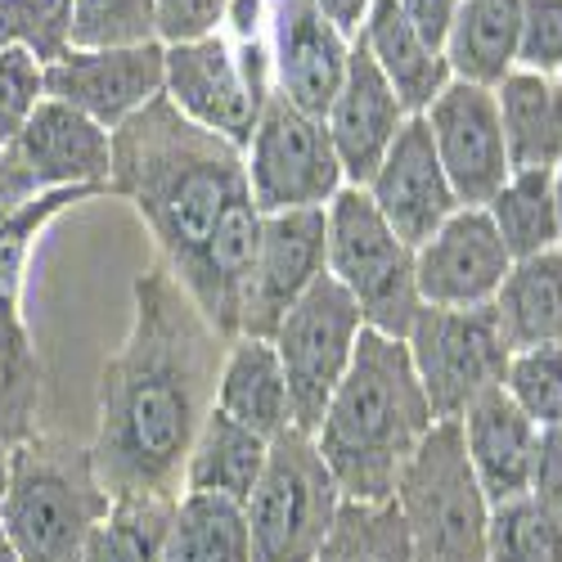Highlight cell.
Returning <instances> with one entry per match:
<instances>
[{
	"mask_svg": "<svg viewBox=\"0 0 562 562\" xmlns=\"http://www.w3.org/2000/svg\"><path fill=\"white\" fill-rule=\"evenodd\" d=\"M167 562H252L244 504L225 495L180 491L167 531Z\"/></svg>",
	"mask_w": 562,
	"mask_h": 562,
	"instance_id": "83f0119b",
	"label": "cell"
},
{
	"mask_svg": "<svg viewBox=\"0 0 562 562\" xmlns=\"http://www.w3.org/2000/svg\"><path fill=\"white\" fill-rule=\"evenodd\" d=\"M221 338L167 266L135 279V315L100 379L90 459L109 495H180L184 459L216 405Z\"/></svg>",
	"mask_w": 562,
	"mask_h": 562,
	"instance_id": "6da1fadb",
	"label": "cell"
},
{
	"mask_svg": "<svg viewBox=\"0 0 562 562\" xmlns=\"http://www.w3.org/2000/svg\"><path fill=\"white\" fill-rule=\"evenodd\" d=\"M513 171H553L562 158V77L513 68L495 86Z\"/></svg>",
	"mask_w": 562,
	"mask_h": 562,
	"instance_id": "cb8c5ba5",
	"label": "cell"
},
{
	"mask_svg": "<svg viewBox=\"0 0 562 562\" xmlns=\"http://www.w3.org/2000/svg\"><path fill=\"white\" fill-rule=\"evenodd\" d=\"M392 504L414 562H491V499L477 486L454 418H437L409 454Z\"/></svg>",
	"mask_w": 562,
	"mask_h": 562,
	"instance_id": "8992f818",
	"label": "cell"
},
{
	"mask_svg": "<svg viewBox=\"0 0 562 562\" xmlns=\"http://www.w3.org/2000/svg\"><path fill=\"white\" fill-rule=\"evenodd\" d=\"M351 41L356 36L334 27L311 0H274L270 32H266L274 95L324 122V113H329L338 86L347 77Z\"/></svg>",
	"mask_w": 562,
	"mask_h": 562,
	"instance_id": "e0dca14e",
	"label": "cell"
},
{
	"mask_svg": "<svg viewBox=\"0 0 562 562\" xmlns=\"http://www.w3.org/2000/svg\"><path fill=\"white\" fill-rule=\"evenodd\" d=\"M342 508V491L315 437L289 428L270 441L266 468L244 499L252 562H315Z\"/></svg>",
	"mask_w": 562,
	"mask_h": 562,
	"instance_id": "ba28073f",
	"label": "cell"
},
{
	"mask_svg": "<svg viewBox=\"0 0 562 562\" xmlns=\"http://www.w3.org/2000/svg\"><path fill=\"white\" fill-rule=\"evenodd\" d=\"M109 194L139 212L180 289L199 279L221 225L252 203L244 149L180 117L167 95L113 131Z\"/></svg>",
	"mask_w": 562,
	"mask_h": 562,
	"instance_id": "7a4b0ae2",
	"label": "cell"
},
{
	"mask_svg": "<svg viewBox=\"0 0 562 562\" xmlns=\"http://www.w3.org/2000/svg\"><path fill=\"white\" fill-rule=\"evenodd\" d=\"M364 194L373 199V207L383 212V221L409 248L428 244L432 234L463 207L450 190V176L432 149V135H428L424 117H409L401 126V135L392 139V149L379 162V171L364 180Z\"/></svg>",
	"mask_w": 562,
	"mask_h": 562,
	"instance_id": "ac0fdd59",
	"label": "cell"
},
{
	"mask_svg": "<svg viewBox=\"0 0 562 562\" xmlns=\"http://www.w3.org/2000/svg\"><path fill=\"white\" fill-rule=\"evenodd\" d=\"M10 158L27 171V180L41 194L50 190H100L109 194V171H113V131L90 122L86 113L41 100L27 126L5 145Z\"/></svg>",
	"mask_w": 562,
	"mask_h": 562,
	"instance_id": "d6986e66",
	"label": "cell"
},
{
	"mask_svg": "<svg viewBox=\"0 0 562 562\" xmlns=\"http://www.w3.org/2000/svg\"><path fill=\"white\" fill-rule=\"evenodd\" d=\"M270 10L274 0H229L225 5V36L229 41H266L270 32Z\"/></svg>",
	"mask_w": 562,
	"mask_h": 562,
	"instance_id": "60d3db41",
	"label": "cell"
},
{
	"mask_svg": "<svg viewBox=\"0 0 562 562\" xmlns=\"http://www.w3.org/2000/svg\"><path fill=\"white\" fill-rule=\"evenodd\" d=\"M513 257L495 234L486 207H459L428 244L414 248V289L424 306L473 311L491 306Z\"/></svg>",
	"mask_w": 562,
	"mask_h": 562,
	"instance_id": "2e32d148",
	"label": "cell"
},
{
	"mask_svg": "<svg viewBox=\"0 0 562 562\" xmlns=\"http://www.w3.org/2000/svg\"><path fill=\"white\" fill-rule=\"evenodd\" d=\"M518 36H522V0H459L441 50L450 77L495 90L518 68Z\"/></svg>",
	"mask_w": 562,
	"mask_h": 562,
	"instance_id": "d4e9b609",
	"label": "cell"
},
{
	"mask_svg": "<svg viewBox=\"0 0 562 562\" xmlns=\"http://www.w3.org/2000/svg\"><path fill=\"white\" fill-rule=\"evenodd\" d=\"M167 50L158 41L126 50H68L45 64V100H59L104 131H117L162 95Z\"/></svg>",
	"mask_w": 562,
	"mask_h": 562,
	"instance_id": "9a60e30c",
	"label": "cell"
},
{
	"mask_svg": "<svg viewBox=\"0 0 562 562\" xmlns=\"http://www.w3.org/2000/svg\"><path fill=\"white\" fill-rule=\"evenodd\" d=\"M0 154H5V145H0Z\"/></svg>",
	"mask_w": 562,
	"mask_h": 562,
	"instance_id": "7dc6e473",
	"label": "cell"
},
{
	"mask_svg": "<svg viewBox=\"0 0 562 562\" xmlns=\"http://www.w3.org/2000/svg\"><path fill=\"white\" fill-rule=\"evenodd\" d=\"M364 334L360 306L342 293V284H334L329 274L315 279V289L274 324L270 347L284 364V383H289V401H293V428L297 432H315L324 409H329L338 383L347 379V369L356 360Z\"/></svg>",
	"mask_w": 562,
	"mask_h": 562,
	"instance_id": "30bf717a",
	"label": "cell"
},
{
	"mask_svg": "<svg viewBox=\"0 0 562 562\" xmlns=\"http://www.w3.org/2000/svg\"><path fill=\"white\" fill-rule=\"evenodd\" d=\"M405 351L437 418H459L473 401L504 387V369L513 356L491 306H418L405 334Z\"/></svg>",
	"mask_w": 562,
	"mask_h": 562,
	"instance_id": "8fae6325",
	"label": "cell"
},
{
	"mask_svg": "<svg viewBox=\"0 0 562 562\" xmlns=\"http://www.w3.org/2000/svg\"><path fill=\"white\" fill-rule=\"evenodd\" d=\"M216 409L266 441L284 437L293 428L284 364H279L270 338H229L221 379H216Z\"/></svg>",
	"mask_w": 562,
	"mask_h": 562,
	"instance_id": "603a6c76",
	"label": "cell"
},
{
	"mask_svg": "<svg viewBox=\"0 0 562 562\" xmlns=\"http://www.w3.org/2000/svg\"><path fill=\"white\" fill-rule=\"evenodd\" d=\"M158 41L154 0H72V50H126Z\"/></svg>",
	"mask_w": 562,
	"mask_h": 562,
	"instance_id": "d6a6232c",
	"label": "cell"
},
{
	"mask_svg": "<svg viewBox=\"0 0 562 562\" xmlns=\"http://www.w3.org/2000/svg\"><path fill=\"white\" fill-rule=\"evenodd\" d=\"M244 171L261 216L329 207L347 184L324 122L279 95H270V104L261 109V122L244 149Z\"/></svg>",
	"mask_w": 562,
	"mask_h": 562,
	"instance_id": "7c38bea8",
	"label": "cell"
},
{
	"mask_svg": "<svg viewBox=\"0 0 562 562\" xmlns=\"http://www.w3.org/2000/svg\"><path fill=\"white\" fill-rule=\"evenodd\" d=\"M396 10L409 19V27L424 36L428 45L446 50V36H450V23H454L459 0H396Z\"/></svg>",
	"mask_w": 562,
	"mask_h": 562,
	"instance_id": "f35d334b",
	"label": "cell"
},
{
	"mask_svg": "<svg viewBox=\"0 0 562 562\" xmlns=\"http://www.w3.org/2000/svg\"><path fill=\"white\" fill-rule=\"evenodd\" d=\"M162 50H167L162 95L171 100V109L190 117L194 126L229 139L234 149H248L261 109L274 95L270 45L229 41L225 32H216L190 45H162Z\"/></svg>",
	"mask_w": 562,
	"mask_h": 562,
	"instance_id": "9c48e42d",
	"label": "cell"
},
{
	"mask_svg": "<svg viewBox=\"0 0 562 562\" xmlns=\"http://www.w3.org/2000/svg\"><path fill=\"white\" fill-rule=\"evenodd\" d=\"M10 45H27L23 0H0V50H10Z\"/></svg>",
	"mask_w": 562,
	"mask_h": 562,
	"instance_id": "7bdbcfd3",
	"label": "cell"
},
{
	"mask_svg": "<svg viewBox=\"0 0 562 562\" xmlns=\"http://www.w3.org/2000/svg\"><path fill=\"white\" fill-rule=\"evenodd\" d=\"M113 495L104 491L90 446L32 432L14 446L10 491L0 504V531L19 562H81L90 531Z\"/></svg>",
	"mask_w": 562,
	"mask_h": 562,
	"instance_id": "277c9868",
	"label": "cell"
},
{
	"mask_svg": "<svg viewBox=\"0 0 562 562\" xmlns=\"http://www.w3.org/2000/svg\"><path fill=\"white\" fill-rule=\"evenodd\" d=\"M324 239H329L324 207L261 216V244L244 293L239 338H270L274 324L315 289V279L329 274Z\"/></svg>",
	"mask_w": 562,
	"mask_h": 562,
	"instance_id": "5bb4252c",
	"label": "cell"
},
{
	"mask_svg": "<svg viewBox=\"0 0 562 562\" xmlns=\"http://www.w3.org/2000/svg\"><path fill=\"white\" fill-rule=\"evenodd\" d=\"M27 14V50L50 64L68 50V23H72V0H23Z\"/></svg>",
	"mask_w": 562,
	"mask_h": 562,
	"instance_id": "74e56055",
	"label": "cell"
},
{
	"mask_svg": "<svg viewBox=\"0 0 562 562\" xmlns=\"http://www.w3.org/2000/svg\"><path fill=\"white\" fill-rule=\"evenodd\" d=\"M553 194H558V207H562V158H558V167H553Z\"/></svg>",
	"mask_w": 562,
	"mask_h": 562,
	"instance_id": "bcb514c9",
	"label": "cell"
},
{
	"mask_svg": "<svg viewBox=\"0 0 562 562\" xmlns=\"http://www.w3.org/2000/svg\"><path fill=\"white\" fill-rule=\"evenodd\" d=\"M432 424L437 414L409 364L405 342L364 329L347 379L338 383L311 437L342 499L383 504L392 499L401 468L424 446Z\"/></svg>",
	"mask_w": 562,
	"mask_h": 562,
	"instance_id": "3957f363",
	"label": "cell"
},
{
	"mask_svg": "<svg viewBox=\"0 0 562 562\" xmlns=\"http://www.w3.org/2000/svg\"><path fill=\"white\" fill-rule=\"evenodd\" d=\"M270 441L257 437L252 428L234 424L229 414H221L212 405V414L203 418V428L190 446V459H184V477L180 491H203V495H225V499H248L261 468H266Z\"/></svg>",
	"mask_w": 562,
	"mask_h": 562,
	"instance_id": "4316f807",
	"label": "cell"
},
{
	"mask_svg": "<svg viewBox=\"0 0 562 562\" xmlns=\"http://www.w3.org/2000/svg\"><path fill=\"white\" fill-rule=\"evenodd\" d=\"M518 68L562 77V0H522Z\"/></svg>",
	"mask_w": 562,
	"mask_h": 562,
	"instance_id": "d590c367",
	"label": "cell"
},
{
	"mask_svg": "<svg viewBox=\"0 0 562 562\" xmlns=\"http://www.w3.org/2000/svg\"><path fill=\"white\" fill-rule=\"evenodd\" d=\"M315 562H414L409 536L392 499L383 504H356L342 499L338 522L315 553Z\"/></svg>",
	"mask_w": 562,
	"mask_h": 562,
	"instance_id": "4dcf8cb0",
	"label": "cell"
},
{
	"mask_svg": "<svg viewBox=\"0 0 562 562\" xmlns=\"http://www.w3.org/2000/svg\"><path fill=\"white\" fill-rule=\"evenodd\" d=\"M531 495H540L544 504L562 508V428L540 432L536 446V477H531Z\"/></svg>",
	"mask_w": 562,
	"mask_h": 562,
	"instance_id": "ab89813d",
	"label": "cell"
},
{
	"mask_svg": "<svg viewBox=\"0 0 562 562\" xmlns=\"http://www.w3.org/2000/svg\"><path fill=\"white\" fill-rule=\"evenodd\" d=\"M459 437L468 450V463L477 473V486L486 491L491 508L531 495V477H536V446H540V428L508 401L504 387L486 392L482 401H473L459 418Z\"/></svg>",
	"mask_w": 562,
	"mask_h": 562,
	"instance_id": "44dd1931",
	"label": "cell"
},
{
	"mask_svg": "<svg viewBox=\"0 0 562 562\" xmlns=\"http://www.w3.org/2000/svg\"><path fill=\"white\" fill-rule=\"evenodd\" d=\"M229 0H154L158 14V45H190L216 36L225 27Z\"/></svg>",
	"mask_w": 562,
	"mask_h": 562,
	"instance_id": "8d00e7d4",
	"label": "cell"
},
{
	"mask_svg": "<svg viewBox=\"0 0 562 562\" xmlns=\"http://www.w3.org/2000/svg\"><path fill=\"white\" fill-rule=\"evenodd\" d=\"M0 562H19V553H14L10 540H5V531H0Z\"/></svg>",
	"mask_w": 562,
	"mask_h": 562,
	"instance_id": "f6af8a7d",
	"label": "cell"
},
{
	"mask_svg": "<svg viewBox=\"0 0 562 562\" xmlns=\"http://www.w3.org/2000/svg\"><path fill=\"white\" fill-rule=\"evenodd\" d=\"M171 508L176 499L162 495H113L81 549V562H167Z\"/></svg>",
	"mask_w": 562,
	"mask_h": 562,
	"instance_id": "f546056e",
	"label": "cell"
},
{
	"mask_svg": "<svg viewBox=\"0 0 562 562\" xmlns=\"http://www.w3.org/2000/svg\"><path fill=\"white\" fill-rule=\"evenodd\" d=\"M418 117L428 122L432 149L450 176L454 199L463 207H486L491 194L513 176L495 90L450 77L446 90Z\"/></svg>",
	"mask_w": 562,
	"mask_h": 562,
	"instance_id": "4fadbf2b",
	"label": "cell"
},
{
	"mask_svg": "<svg viewBox=\"0 0 562 562\" xmlns=\"http://www.w3.org/2000/svg\"><path fill=\"white\" fill-rule=\"evenodd\" d=\"M504 392L540 432L562 428V342L513 351L504 369Z\"/></svg>",
	"mask_w": 562,
	"mask_h": 562,
	"instance_id": "836d02e7",
	"label": "cell"
},
{
	"mask_svg": "<svg viewBox=\"0 0 562 562\" xmlns=\"http://www.w3.org/2000/svg\"><path fill=\"white\" fill-rule=\"evenodd\" d=\"M311 5L329 19L334 27H342L347 36H356L360 32V23H364V14H369V5L373 0H311Z\"/></svg>",
	"mask_w": 562,
	"mask_h": 562,
	"instance_id": "b9f144b4",
	"label": "cell"
},
{
	"mask_svg": "<svg viewBox=\"0 0 562 562\" xmlns=\"http://www.w3.org/2000/svg\"><path fill=\"white\" fill-rule=\"evenodd\" d=\"M45 100V64L27 45L0 50V145H14L36 104Z\"/></svg>",
	"mask_w": 562,
	"mask_h": 562,
	"instance_id": "e575fe53",
	"label": "cell"
},
{
	"mask_svg": "<svg viewBox=\"0 0 562 562\" xmlns=\"http://www.w3.org/2000/svg\"><path fill=\"white\" fill-rule=\"evenodd\" d=\"M414 113L396 100V90L387 86V77L373 68V59L364 55V45L351 41V64L347 77L338 86V95L324 113V131L334 139V154L342 162L347 184H360L379 171V162L387 158L392 139L401 135V126Z\"/></svg>",
	"mask_w": 562,
	"mask_h": 562,
	"instance_id": "ffe728a7",
	"label": "cell"
},
{
	"mask_svg": "<svg viewBox=\"0 0 562 562\" xmlns=\"http://www.w3.org/2000/svg\"><path fill=\"white\" fill-rule=\"evenodd\" d=\"M491 562H562V508L522 495L491 508Z\"/></svg>",
	"mask_w": 562,
	"mask_h": 562,
	"instance_id": "1f68e13d",
	"label": "cell"
},
{
	"mask_svg": "<svg viewBox=\"0 0 562 562\" xmlns=\"http://www.w3.org/2000/svg\"><path fill=\"white\" fill-rule=\"evenodd\" d=\"M356 41L364 45V55L373 59V68L387 77V86L396 90V100L414 117L424 113L450 81L446 55L409 27V19L396 10V0H373L360 32H356Z\"/></svg>",
	"mask_w": 562,
	"mask_h": 562,
	"instance_id": "7402d4cb",
	"label": "cell"
},
{
	"mask_svg": "<svg viewBox=\"0 0 562 562\" xmlns=\"http://www.w3.org/2000/svg\"><path fill=\"white\" fill-rule=\"evenodd\" d=\"M324 225H329V239H324L329 279L360 306L364 329L405 342L424 306L414 289V248L383 221L360 184H342L324 207Z\"/></svg>",
	"mask_w": 562,
	"mask_h": 562,
	"instance_id": "52a82bcc",
	"label": "cell"
},
{
	"mask_svg": "<svg viewBox=\"0 0 562 562\" xmlns=\"http://www.w3.org/2000/svg\"><path fill=\"white\" fill-rule=\"evenodd\" d=\"M10 459H14V446L0 432V504H5V491H10Z\"/></svg>",
	"mask_w": 562,
	"mask_h": 562,
	"instance_id": "ee69618b",
	"label": "cell"
},
{
	"mask_svg": "<svg viewBox=\"0 0 562 562\" xmlns=\"http://www.w3.org/2000/svg\"><path fill=\"white\" fill-rule=\"evenodd\" d=\"M486 216L513 261L562 248V207L553 194V171H513L491 194Z\"/></svg>",
	"mask_w": 562,
	"mask_h": 562,
	"instance_id": "f1b7e54d",
	"label": "cell"
},
{
	"mask_svg": "<svg viewBox=\"0 0 562 562\" xmlns=\"http://www.w3.org/2000/svg\"><path fill=\"white\" fill-rule=\"evenodd\" d=\"M100 190H50L41 194L27 171L0 154V432L10 446L36 432V401H41V360L32 351V334L23 319V284L27 257L41 229L68 207L95 199Z\"/></svg>",
	"mask_w": 562,
	"mask_h": 562,
	"instance_id": "5b68a950",
	"label": "cell"
},
{
	"mask_svg": "<svg viewBox=\"0 0 562 562\" xmlns=\"http://www.w3.org/2000/svg\"><path fill=\"white\" fill-rule=\"evenodd\" d=\"M491 311L508 351L562 342V248L513 261Z\"/></svg>",
	"mask_w": 562,
	"mask_h": 562,
	"instance_id": "484cf974",
	"label": "cell"
}]
</instances>
